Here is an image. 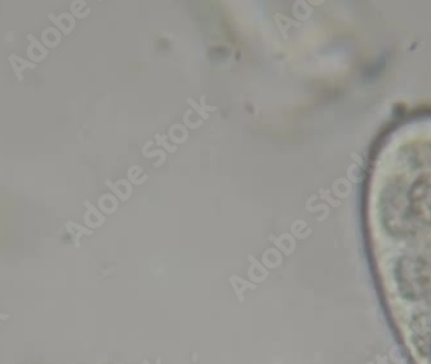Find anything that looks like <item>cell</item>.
<instances>
[{"label": "cell", "instance_id": "obj_1", "mask_svg": "<svg viewBox=\"0 0 431 364\" xmlns=\"http://www.w3.org/2000/svg\"><path fill=\"white\" fill-rule=\"evenodd\" d=\"M26 39L30 41L29 48H27V56L31 59V62H40V61H43V59L48 57V48H45L43 43L37 40L34 35L29 34V35H26Z\"/></svg>", "mask_w": 431, "mask_h": 364}, {"label": "cell", "instance_id": "obj_2", "mask_svg": "<svg viewBox=\"0 0 431 364\" xmlns=\"http://www.w3.org/2000/svg\"><path fill=\"white\" fill-rule=\"evenodd\" d=\"M8 62H9L11 67L15 71V75L19 81L23 80V70H26V69H37V63L31 62L29 59L22 58V57H19L17 55H9Z\"/></svg>", "mask_w": 431, "mask_h": 364}, {"label": "cell", "instance_id": "obj_3", "mask_svg": "<svg viewBox=\"0 0 431 364\" xmlns=\"http://www.w3.org/2000/svg\"><path fill=\"white\" fill-rule=\"evenodd\" d=\"M48 19L55 23L63 34H70L74 29V19L69 13H61L59 16H55L53 13H48Z\"/></svg>", "mask_w": 431, "mask_h": 364}, {"label": "cell", "instance_id": "obj_5", "mask_svg": "<svg viewBox=\"0 0 431 364\" xmlns=\"http://www.w3.org/2000/svg\"><path fill=\"white\" fill-rule=\"evenodd\" d=\"M8 318H9V315H8V314H0V319L1 320H5V319H8Z\"/></svg>", "mask_w": 431, "mask_h": 364}, {"label": "cell", "instance_id": "obj_4", "mask_svg": "<svg viewBox=\"0 0 431 364\" xmlns=\"http://www.w3.org/2000/svg\"><path fill=\"white\" fill-rule=\"evenodd\" d=\"M52 38L57 41H61V34H59L58 30L53 29V27H47V29L43 30L41 33V43L44 45L45 48H55L57 45L55 44V41L52 40Z\"/></svg>", "mask_w": 431, "mask_h": 364}]
</instances>
